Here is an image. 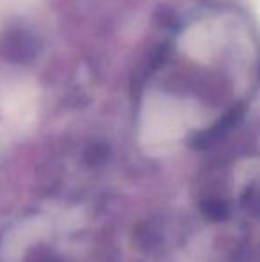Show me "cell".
I'll return each mask as SVG.
<instances>
[{"mask_svg": "<svg viewBox=\"0 0 260 262\" xmlns=\"http://www.w3.org/2000/svg\"><path fill=\"white\" fill-rule=\"evenodd\" d=\"M38 52V45L25 31H7L0 36V55L11 62H29Z\"/></svg>", "mask_w": 260, "mask_h": 262, "instance_id": "cell-1", "label": "cell"}]
</instances>
